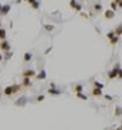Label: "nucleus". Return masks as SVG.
Masks as SVG:
<instances>
[{
  "instance_id": "1",
  "label": "nucleus",
  "mask_w": 122,
  "mask_h": 130,
  "mask_svg": "<svg viewBox=\"0 0 122 130\" xmlns=\"http://www.w3.org/2000/svg\"><path fill=\"white\" fill-rule=\"evenodd\" d=\"M10 49H11V45H10V43L9 41H6V40H1V43H0V50L1 51H10Z\"/></svg>"
},
{
  "instance_id": "2",
  "label": "nucleus",
  "mask_w": 122,
  "mask_h": 130,
  "mask_svg": "<svg viewBox=\"0 0 122 130\" xmlns=\"http://www.w3.org/2000/svg\"><path fill=\"white\" fill-rule=\"evenodd\" d=\"M10 9H11V5H10V4H5V5H3V6H1V9H0V15L5 16L6 13L10 11Z\"/></svg>"
},
{
  "instance_id": "3",
  "label": "nucleus",
  "mask_w": 122,
  "mask_h": 130,
  "mask_svg": "<svg viewBox=\"0 0 122 130\" xmlns=\"http://www.w3.org/2000/svg\"><path fill=\"white\" fill-rule=\"evenodd\" d=\"M33 75H35V72H34L33 69H26L23 73H22V77H23V78H31V77H33Z\"/></svg>"
},
{
  "instance_id": "4",
  "label": "nucleus",
  "mask_w": 122,
  "mask_h": 130,
  "mask_svg": "<svg viewBox=\"0 0 122 130\" xmlns=\"http://www.w3.org/2000/svg\"><path fill=\"white\" fill-rule=\"evenodd\" d=\"M26 103H27V97H26V96L20 97V98L16 101V106H25Z\"/></svg>"
},
{
  "instance_id": "5",
  "label": "nucleus",
  "mask_w": 122,
  "mask_h": 130,
  "mask_svg": "<svg viewBox=\"0 0 122 130\" xmlns=\"http://www.w3.org/2000/svg\"><path fill=\"white\" fill-rule=\"evenodd\" d=\"M104 16H105V18H107V20H111V18L115 17V12H114L112 10H106Z\"/></svg>"
},
{
  "instance_id": "6",
  "label": "nucleus",
  "mask_w": 122,
  "mask_h": 130,
  "mask_svg": "<svg viewBox=\"0 0 122 130\" xmlns=\"http://www.w3.org/2000/svg\"><path fill=\"white\" fill-rule=\"evenodd\" d=\"M4 94H5V95H12V94H13V86L11 85V86H6V88H5V90H4Z\"/></svg>"
},
{
  "instance_id": "7",
  "label": "nucleus",
  "mask_w": 122,
  "mask_h": 130,
  "mask_svg": "<svg viewBox=\"0 0 122 130\" xmlns=\"http://www.w3.org/2000/svg\"><path fill=\"white\" fill-rule=\"evenodd\" d=\"M92 94H93L94 96H101V95H103V91H101V89L94 88V89H93V91H92Z\"/></svg>"
},
{
  "instance_id": "8",
  "label": "nucleus",
  "mask_w": 122,
  "mask_h": 130,
  "mask_svg": "<svg viewBox=\"0 0 122 130\" xmlns=\"http://www.w3.org/2000/svg\"><path fill=\"white\" fill-rule=\"evenodd\" d=\"M31 79L29 78H23V83H22V85L25 86V88H28V86H31Z\"/></svg>"
},
{
  "instance_id": "9",
  "label": "nucleus",
  "mask_w": 122,
  "mask_h": 130,
  "mask_svg": "<svg viewBox=\"0 0 122 130\" xmlns=\"http://www.w3.org/2000/svg\"><path fill=\"white\" fill-rule=\"evenodd\" d=\"M48 92L51 94V95H60V94H61L60 90H56V89H54V88H50V89L48 90Z\"/></svg>"
},
{
  "instance_id": "10",
  "label": "nucleus",
  "mask_w": 122,
  "mask_h": 130,
  "mask_svg": "<svg viewBox=\"0 0 122 130\" xmlns=\"http://www.w3.org/2000/svg\"><path fill=\"white\" fill-rule=\"evenodd\" d=\"M37 77V79H45L46 78V72L45 71H40V73L35 75Z\"/></svg>"
},
{
  "instance_id": "11",
  "label": "nucleus",
  "mask_w": 122,
  "mask_h": 130,
  "mask_svg": "<svg viewBox=\"0 0 122 130\" xmlns=\"http://www.w3.org/2000/svg\"><path fill=\"white\" fill-rule=\"evenodd\" d=\"M6 38V31L4 28H0V40H5Z\"/></svg>"
},
{
  "instance_id": "12",
  "label": "nucleus",
  "mask_w": 122,
  "mask_h": 130,
  "mask_svg": "<svg viewBox=\"0 0 122 130\" xmlns=\"http://www.w3.org/2000/svg\"><path fill=\"white\" fill-rule=\"evenodd\" d=\"M114 33H115V35H117V37H120V35H121V33H122V26H121V24H118V27L116 28V31H115Z\"/></svg>"
},
{
  "instance_id": "13",
  "label": "nucleus",
  "mask_w": 122,
  "mask_h": 130,
  "mask_svg": "<svg viewBox=\"0 0 122 130\" xmlns=\"http://www.w3.org/2000/svg\"><path fill=\"white\" fill-rule=\"evenodd\" d=\"M118 41H120V37H117V35H115V37H112V38L110 39L111 44H117Z\"/></svg>"
},
{
  "instance_id": "14",
  "label": "nucleus",
  "mask_w": 122,
  "mask_h": 130,
  "mask_svg": "<svg viewBox=\"0 0 122 130\" xmlns=\"http://www.w3.org/2000/svg\"><path fill=\"white\" fill-rule=\"evenodd\" d=\"M31 59H32V54H29V52H26V54H25V57H23V60H25L26 62H28Z\"/></svg>"
},
{
  "instance_id": "15",
  "label": "nucleus",
  "mask_w": 122,
  "mask_h": 130,
  "mask_svg": "<svg viewBox=\"0 0 122 130\" xmlns=\"http://www.w3.org/2000/svg\"><path fill=\"white\" fill-rule=\"evenodd\" d=\"M94 86H95L97 89H103L104 88V85L101 83H99V82H94Z\"/></svg>"
},
{
  "instance_id": "16",
  "label": "nucleus",
  "mask_w": 122,
  "mask_h": 130,
  "mask_svg": "<svg viewBox=\"0 0 122 130\" xmlns=\"http://www.w3.org/2000/svg\"><path fill=\"white\" fill-rule=\"evenodd\" d=\"M77 97H80V98H82V100H87L88 97L84 95V94H82V92H77Z\"/></svg>"
},
{
  "instance_id": "17",
  "label": "nucleus",
  "mask_w": 122,
  "mask_h": 130,
  "mask_svg": "<svg viewBox=\"0 0 122 130\" xmlns=\"http://www.w3.org/2000/svg\"><path fill=\"white\" fill-rule=\"evenodd\" d=\"M110 5H111V9H112V11H114V12H115V11L117 10V4L115 3V1H112V3L110 4Z\"/></svg>"
},
{
  "instance_id": "18",
  "label": "nucleus",
  "mask_w": 122,
  "mask_h": 130,
  "mask_svg": "<svg viewBox=\"0 0 122 130\" xmlns=\"http://www.w3.org/2000/svg\"><path fill=\"white\" fill-rule=\"evenodd\" d=\"M44 28H45L46 31H53V29H54V26H51V24H45Z\"/></svg>"
},
{
  "instance_id": "19",
  "label": "nucleus",
  "mask_w": 122,
  "mask_h": 130,
  "mask_svg": "<svg viewBox=\"0 0 122 130\" xmlns=\"http://www.w3.org/2000/svg\"><path fill=\"white\" fill-rule=\"evenodd\" d=\"M32 8H33V9H35V10L39 9V3H38V1H34V3L32 4Z\"/></svg>"
},
{
  "instance_id": "20",
  "label": "nucleus",
  "mask_w": 122,
  "mask_h": 130,
  "mask_svg": "<svg viewBox=\"0 0 122 130\" xmlns=\"http://www.w3.org/2000/svg\"><path fill=\"white\" fill-rule=\"evenodd\" d=\"M82 90H83V86L82 85H77L76 86V91L77 92H82Z\"/></svg>"
},
{
  "instance_id": "21",
  "label": "nucleus",
  "mask_w": 122,
  "mask_h": 130,
  "mask_svg": "<svg viewBox=\"0 0 122 130\" xmlns=\"http://www.w3.org/2000/svg\"><path fill=\"white\" fill-rule=\"evenodd\" d=\"M116 112H115V114L116 115H121V107L118 106V107H116V110H115Z\"/></svg>"
},
{
  "instance_id": "22",
  "label": "nucleus",
  "mask_w": 122,
  "mask_h": 130,
  "mask_svg": "<svg viewBox=\"0 0 122 130\" xmlns=\"http://www.w3.org/2000/svg\"><path fill=\"white\" fill-rule=\"evenodd\" d=\"M76 0H71V1H70V6H71V8H73L75 9V6H76Z\"/></svg>"
},
{
  "instance_id": "23",
  "label": "nucleus",
  "mask_w": 122,
  "mask_h": 130,
  "mask_svg": "<svg viewBox=\"0 0 122 130\" xmlns=\"http://www.w3.org/2000/svg\"><path fill=\"white\" fill-rule=\"evenodd\" d=\"M75 9H76L77 11H81V10H82V6H81L80 4H76V6H75Z\"/></svg>"
},
{
  "instance_id": "24",
  "label": "nucleus",
  "mask_w": 122,
  "mask_h": 130,
  "mask_svg": "<svg viewBox=\"0 0 122 130\" xmlns=\"http://www.w3.org/2000/svg\"><path fill=\"white\" fill-rule=\"evenodd\" d=\"M112 37H115V33H114V32H110V33H107V38H109V39H111Z\"/></svg>"
},
{
  "instance_id": "25",
  "label": "nucleus",
  "mask_w": 122,
  "mask_h": 130,
  "mask_svg": "<svg viewBox=\"0 0 122 130\" xmlns=\"http://www.w3.org/2000/svg\"><path fill=\"white\" fill-rule=\"evenodd\" d=\"M43 100H44V95H40V96L37 97V101H38V102H40V101H43Z\"/></svg>"
},
{
  "instance_id": "26",
  "label": "nucleus",
  "mask_w": 122,
  "mask_h": 130,
  "mask_svg": "<svg viewBox=\"0 0 122 130\" xmlns=\"http://www.w3.org/2000/svg\"><path fill=\"white\" fill-rule=\"evenodd\" d=\"M94 8H95V10H101V5H99V4H97V5L94 6Z\"/></svg>"
},
{
  "instance_id": "27",
  "label": "nucleus",
  "mask_w": 122,
  "mask_h": 130,
  "mask_svg": "<svg viewBox=\"0 0 122 130\" xmlns=\"http://www.w3.org/2000/svg\"><path fill=\"white\" fill-rule=\"evenodd\" d=\"M51 50H53V47H49V49H46V50H45V52H44V54H45V55H48V54H49L50 51H51Z\"/></svg>"
},
{
  "instance_id": "28",
  "label": "nucleus",
  "mask_w": 122,
  "mask_h": 130,
  "mask_svg": "<svg viewBox=\"0 0 122 130\" xmlns=\"http://www.w3.org/2000/svg\"><path fill=\"white\" fill-rule=\"evenodd\" d=\"M115 3H116V4H118V6L121 8V4H122V1H121V0H115Z\"/></svg>"
},
{
  "instance_id": "29",
  "label": "nucleus",
  "mask_w": 122,
  "mask_h": 130,
  "mask_svg": "<svg viewBox=\"0 0 122 130\" xmlns=\"http://www.w3.org/2000/svg\"><path fill=\"white\" fill-rule=\"evenodd\" d=\"M105 98H106V100H112V97H111L110 95H105Z\"/></svg>"
},
{
  "instance_id": "30",
  "label": "nucleus",
  "mask_w": 122,
  "mask_h": 130,
  "mask_svg": "<svg viewBox=\"0 0 122 130\" xmlns=\"http://www.w3.org/2000/svg\"><path fill=\"white\" fill-rule=\"evenodd\" d=\"M27 1H28V4H31V5H32L34 1H37V0H27Z\"/></svg>"
},
{
  "instance_id": "31",
  "label": "nucleus",
  "mask_w": 122,
  "mask_h": 130,
  "mask_svg": "<svg viewBox=\"0 0 122 130\" xmlns=\"http://www.w3.org/2000/svg\"><path fill=\"white\" fill-rule=\"evenodd\" d=\"M11 56H12V54H11V52H10V54H8V55H6V60H9Z\"/></svg>"
},
{
  "instance_id": "32",
  "label": "nucleus",
  "mask_w": 122,
  "mask_h": 130,
  "mask_svg": "<svg viewBox=\"0 0 122 130\" xmlns=\"http://www.w3.org/2000/svg\"><path fill=\"white\" fill-rule=\"evenodd\" d=\"M1 61H3V55L0 54V62H1Z\"/></svg>"
},
{
  "instance_id": "33",
  "label": "nucleus",
  "mask_w": 122,
  "mask_h": 130,
  "mask_svg": "<svg viewBox=\"0 0 122 130\" xmlns=\"http://www.w3.org/2000/svg\"><path fill=\"white\" fill-rule=\"evenodd\" d=\"M117 130H121V126H118V129H117Z\"/></svg>"
},
{
  "instance_id": "34",
  "label": "nucleus",
  "mask_w": 122,
  "mask_h": 130,
  "mask_svg": "<svg viewBox=\"0 0 122 130\" xmlns=\"http://www.w3.org/2000/svg\"><path fill=\"white\" fill-rule=\"evenodd\" d=\"M1 6H3V5H1V4H0V9H1Z\"/></svg>"
},
{
  "instance_id": "35",
  "label": "nucleus",
  "mask_w": 122,
  "mask_h": 130,
  "mask_svg": "<svg viewBox=\"0 0 122 130\" xmlns=\"http://www.w3.org/2000/svg\"><path fill=\"white\" fill-rule=\"evenodd\" d=\"M26 1H27V0H26Z\"/></svg>"
}]
</instances>
